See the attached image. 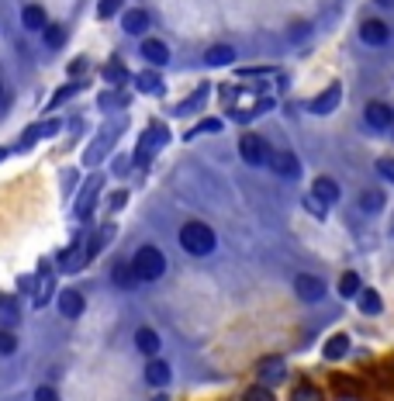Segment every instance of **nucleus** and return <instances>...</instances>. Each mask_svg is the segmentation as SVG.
<instances>
[{
  "instance_id": "nucleus-38",
  "label": "nucleus",
  "mask_w": 394,
  "mask_h": 401,
  "mask_svg": "<svg viewBox=\"0 0 394 401\" xmlns=\"http://www.w3.org/2000/svg\"><path fill=\"white\" fill-rule=\"evenodd\" d=\"M125 200H128V194H125V191H118V194L111 198V211H118V208L125 204Z\"/></svg>"
},
{
  "instance_id": "nucleus-14",
  "label": "nucleus",
  "mask_w": 394,
  "mask_h": 401,
  "mask_svg": "<svg viewBox=\"0 0 394 401\" xmlns=\"http://www.w3.org/2000/svg\"><path fill=\"white\" fill-rule=\"evenodd\" d=\"M284 377H287V367H284V360H274V357H270V360L260 363V381H263L267 388H270V384H280Z\"/></svg>"
},
{
  "instance_id": "nucleus-10",
  "label": "nucleus",
  "mask_w": 394,
  "mask_h": 401,
  "mask_svg": "<svg viewBox=\"0 0 394 401\" xmlns=\"http://www.w3.org/2000/svg\"><path fill=\"white\" fill-rule=\"evenodd\" d=\"M367 125H370L374 132H388V128L394 125V108L381 104V101H374V104L367 108Z\"/></svg>"
},
{
  "instance_id": "nucleus-21",
  "label": "nucleus",
  "mask_w": 394,
  "mask_h": 401,
  "mask_svg": "<svg viewBox=\"0 0 394 401\" xmlns=\"http://www.w3.org/2000/svg\"><path fill=\"white\" fill-rule=\"evenodd\" d=\"M135 346H139V353L153 357V353H159V336L153 329H139V332H135Z\"/></svg>"
},
{
  "instance_id": "nucleus-28",
  "label": "nucleus",
  "mask_w": 394,
  "mask_h": 401,
  "mask_svg": "<svg viewBox=\"0 0 394 401\" xmlns=\"http://www.w3.org/2000/svg\"><path fill=\"white\" fill-rule=\"evenodd\" d=\"M63 42H66V32H63L59 25H45V45H49V49H59Z\"/></svg>"
},
{
  "instance_id": "nucleus-24",
  "label": "nucleus",
  "mask_w": 394,
  "mask_h": 401,
  "mask_svg": "<svg viewBox=\"0 0 394 401\" xmlns=\"http://www.w3.org/2000/svg\"><path fill=\"white\" fill-rule=\"evenodd\" d=\"M360 291H363V281H360V274L346 270V274L339 277V294H343V298H356Z\"/></svg>"
},
{
  "instance_id": "nucleus-16",
  "label": "nucleus",
  "mask_w": 394,
  "mask_h": 401,
  "mask_svg": "<svg viewBox=\"0 0 394 401\" xmlns=\"http://www.w3.org/2000/svg\"><path fill=\"white\" fill-rule=\"evenodd\" d=\"M346 353H350V336H346V332H336V336L325 343V350H322L325 360H343Z\"/></svg>"
},
{
  "instance_id": "nucleus-31",
  "label": "nucleus",
  "mask_w": 394,
  "mask_h": 401,
  "mask_svg": "<svg viewBox=\"0 0 394 401\" xmlns=\"http://www.w3.org/2000/svg\"><path fill=\"white\" fill-rule=\"evenodd\" d=\"M104 80H108V83H125V80H128V70H125L121 63H111V66L104 70Z\"/></svg>"
},
{
  "instance_id": "nucleus-12",
  "label": "nucleus",
  "mask_w": 394,
  "mask_h": 401,
  "mask_svg": "<svg viewBox=\"0 0 394 401\" xmlns=\"http://www.w3.org/2000/svg\"><path fill=\"white\" fill-rule=\"evenodd\" d=\"M142 59L153 63V66H166V63H170V49L159 39H146L142 42Z\"/></svg>"
},
{
  "instance_id": "nucleus-42",
  "label": "nucleus",
  "mask_w": 394,
  "mask_h": 401,
  "mask_svg": "<svg viewBox=\"0 0 394 401\" xmlns=\"http://www.w3.org/2000/svg\"><path fill=\"white\" fill-rule=\"evenodd\" d=\"M0 94H4V80H0Z\"/></svg>"
},
{
  "instance_id": "nucleus-17",
  "label": "nucleus",
  "mask_w": 394,
  "mask_h": 401,
  "mask_svg": "<svg viewBox=\"0 0 394 401\" xmlns=\"http://www.w3.org/2000/svg\"><path fill=\"white\" fill-rule=\"evenodd\" d=\"M170 377H173V370H170V363L153 360V363H149V367H146V381H149L153 388H166V384H170Z\"/></svg>"
},
{
  "instance_id": "nucleus-1",
  "label": "nucleus",
  "mask_w": 394,
  "mask_h": 401,
  "mask_svg": "<svg viewBox=\"0 0 394 401\" xmlns=\"http://www.w3.org/2000/svg\"><path fill=\"white\" fill-rule=\"evenodd\" d=\"M132 270H135L139 284L159 281V277L166 274V256L159 253L156 246H142V249L132 256Z\"/></svg>"
},
{
  "instance_id": "nucleus-35",
  "label": "nucleus",
  "mask_w": 394,
  "mask_h": 401,
  "mask_svg": "<svg viewBox=\"0 0 394 401\" xmlns=\"http://www.w3.org/2000/svg\"><path fill=\"white\" fill-rule=\"evenodd\" d=\"M377 173H384V177L394 184V160L391 156H381V160H377Z\"/></svg>"
},
{
  "instance_id": "nucleus-30",
  "label": "nucleus",
  "mask_w": 394,
  "mask_h": 401,
  "mask_svg": "<svg viewBox=\"0 0 394 401\" xmlns=\"http://www.w3.org/2000/svg\"><path fill=\"white\" fill-rule=\"evenodd\" d=\"M14 350H18V336H14L11 329H0V353H4V357H11Z\"/></svg>"
},
{
  "instance_id": "nucleus-8",
  "label": "nucleus",
  "mask_w": 394,
  "mask_h": 401,
  "mask_svg": "<svg viewBox=\"0 0 394 401\" xmlns=\"http://www.w3.org/2000/svg\"><path fill=\"white\" fill-rule=\"evenodd\" d=\"M56 305H59V312L66 315V319H77L83 315V308H87V301H83V294L73 291V287H66V291H59V298H56Z\"/></svg>"
},
{
  "instance_id": "nucleus-20",
  "label": "nucleus",
  "mask_w": 394,
  "mask_h": 401,
  "mask_svg": "<svg viewBox=\"0 0 394 401\" xmlns=\"http://www.w3.org/2000/svg\"><path fill=\"white\" fill-rule=\"evenodd\" d=\"M49 298H52V267L49 263H42L39 270V291H35V305H49Z\"/></svg>"
},
{
  "instance_id": "nucleus-37",
  "label": "nucleus",
  "mask_w": 394,
  "mask_h": 401,
  "mask_svg": "<svg viewBox=\"0 0 394 401\" xmlns=\"http://www.w3.org/2000/svg\"><path fill=\"white\" fill-rule=\"evenodd\" d=\"M305 208H312V215H318V218L325 215V204H322V200H315V198H305Z\"/></svg>"
},
{
  "instance_id": "nucleus-34",
  "label": "nucleus",
  "mask_w": 394,
  "mask_h": 401,
  "mask_svg": "<svg viewBox=\"0 0 394 401\" xmlns=\"http://www.w3.org/2000/svg\"><path fill=\"white\" fill-rule=\"evenodd\" d=\"M35 401H59V391L52 384H42L39 391H35Z\"/></svg>"
},
{
  "instance_id": "nucleus-15",
  "label": "nucleus",
  "mask_w": 394,
  "mask_h": 401,
  "mask_svg": "<svg viewBox=\"0 0 394 401\" xmlns=\"http://www.w3.org/2000/svg\"><path fill=\"white\" fill-rule=\"evenodd\" d=\"M356 305H360V312H363V315H381V312H384L381 294H377V291H370V287H363V291L356 294Z\"/></svg>"
},
{
  "instance_id": "nucleus-19",
  "label": "nucleus",
  "mask_w": 394,
  "mask_h": 401,
  "mask_svg": "<svg viewBox=\"0 0 394 401\" xmlns=\"http://www.w3.org/2000/svg\"><path fill=\"white\" fill-rule=\"evenodd\" d=\"M236 59V49L232 45H211L208 52H204V63L208 66H229Z\"/></svg>"
},
{
  "instance_id": "nucleus-36",
  "label": "nucleus",
  "mask_w": 394,
  "mask_h": 401,
  "mask_svg": "<svg viewBox=\"0 0 394 401\" xmlns=\"http://www.w3.org/2000/svg\"><path fill=\"white\" fill-rule=\"evenodd\" d=\"M201 132H218V121H201L197 128H191V132H187V139H197Z\"/></svg>"
},
{
  "instance_id": "nucleus-4",
  "label": "nucleus",
  "mask_w": 394,
  "mask_h": 401,
  "mask_svg": "<svg viewBox=\"0 0 394 401\" xmlns=\"http://www.w3.org/2000/svg\"><path fill=\"white\" fill-rule=\"evenodd\" d=\"M239 153H242V160L249 163V166H263V163H270V149H267V142H263L260 135H242Z\"/></svg>"
},
{
  "instance_id": "nucleus-22",
  "label": "nucleus",
  "mask_w": 394,
  "mask_h": 401,
  "mask_svg": "<svg viewBox=\"0 0 394 401\" xmlns=\"http://www.w3.org/2000/svg\"><path fill=\"white\" fill-rule=\"evenodd\" d=\"M21 25H25L28 32H39V28H45V11H42L39 4H28V7L21 11Z\"/></svg>"
},
{
  "instance_id": "nucleus-5",
  "label": "nucleus",
  "mask_w": 394,
  "mask_h": 401,
  "mask_svg": "<svg viewBox=\"0 0 394 401\" xmlns=\"http://www.w3.org/2000/svg\"><path fill=\"white\" fill-rule=\"evenodd\" d=\"M339 101H343V87L332 83V87H325V90L318 94L315 101H308V111H312V115H329V111L339 108Z\"/></svg>"
},
{
  "instance_id": "nucleus-40",
  "label": "nucleus",
  "mask_w": 394,
  "mask_h": 401,
  "mask_svg": "<svg viewBox=\"0 0 394 401\" xmlns=\"http://www.w3.org/2000/svg\"><path fill=\"white\" fill-rule=\"evenodd\" d=\"M4 160H7V149H0V163H4Z\"/></svg>"
},
{
  "instance_id": "nucleus-2",
  "label": "nucleus",
  "mask_w": 394,
  "mask_h": 401,
  "mask_svg": "<svg viewBox=\"0 0 394 401\" xmlns=\"http://www.w3.org/2000/svg\"><path fill=\"white\" fill-rule=\"evenodd\" d=\"M180 246L191 253V256H208L215 249V232L204 225V222H187L180 229Z\"/></svg>"
},
{
  "instance_id": "nucleus-18",
  "label": "nucleus",
  "mask_w": 394,
  "mask_h": 401,
  "mask_svg": "<svg viewBox=\"0 0 394 401\" xmlns=\"http://www.w3.org/2000/svg\"><path fill=\"white\" fill-rule=\"evenodd\" d=\"M121 28H125L128 35H142V32L149 28V14H146V11H128V14L121 18Z\"/></svg>"
},
{
  "instance_id": "nucleus-39",
  "label": "nucleus",
  "mask_w": 394,
  "mask_h": 401,
  "mask_svg": "<svg viewBox=\"0 0 394 401\" xmlns=\"http://www.w3.org/2000/svg\"><path fill=\"white\" fill-rule=\"evenodd\" d=\"M153 401H170V395H156V398H153Z\"/></svg>"
},
{
  "instance_id": "nucleus-41",
  "label": "nucleus",
  "mask_w": 394,
  "mask_h": 401,
  "mask_svg": "<svg viewBox=\"0 0 394 401\" xmlns=\"http://www.w3.org/2000/svg\"><path fill=\"white\" fill-rule=\"evenodd\" d=\"M381 4H394V0H381Z\"/></svg>"
},
{
  "instance_id": "nucleus-7",
  "label": "nucleus",
  "mask_w": 394,
  "mask_h": 401,
  "mask_svg": "<svg viewBox=\"0 0 394 401\" xmlns=\"http://www.w3.org/2000/svg\"><path fill=\"white\" fill-rule=\"evenodd\" d=\"M270 166H274V173H280L284 180H298L301 177V163L294 153H287V149H280L277 156H270Z\"/></svg>"
},
{
  "instance_id": "nucleus-27",
  "label": "nucleus",
  "mask_w": 394,
  "mask_h": 401,
  "mask_svg": "<svg viewBox=\"0 0 394 401\" xmlns=\"http://www.w3.org/2000/svg\"><path fill=\"white\" fill-rule=\"evenodd\" d=\"M242 401H277V398H274V391H270L267 384H253V388H246Z\"/></svg>"
},
{
  "instance_id": "nucleus-32",
  "label": "nucleus",
  "mask_w": 394,
  "mask_h": 401,
  "mask_svg": "<svg viewBox=\"0 0 394 401\" xmlns=\"http://www.w3.org/2000/svg\"><path fill=\"white\" fill-rule=\"evenodd\" d=\"M121 4H125V0H101V4H97V18H111Z\"/></svg>"
},
{
  "instance_id": "nucleus-33",
  "label": "nucleus",
  "mask_w": 394,
  "mask_h": 401,
  "mask_svg": "<svg viewBox=\"0 0 394 401\" xmlns=\"http://www.w3.org/2000/svg\"><path fill=\"white\" fill-rule=\"evenodd\" d=\"M80 90V83H70V87H63V90H59V94H56V97H52V104H49V108H59V104H63V101H66V97H73V94H77Z\"/></svg>"
},
{
  "instance_id": "nucleus-13",
  "label": "nucleus",
  "mask_w": 394,
  "mask_h": 401,
  "mask_svg": "<svg viewBox=\"0 0 394 401\" xmlns=\"http://www.w3.org/2000/svg\"><path fill=\"white\" fill-rule=\"evenodd\" d=\"M56 132H59V118L42 121V125H35V128H28V132L21 135V146L28 149V146H35L39 139H45V135H56Z\"/></svg>"
},
{
  "instance_id": "nucleus-6",
  "label": "nucleus",
  "mask_w": 394,
  "mask_h": 401,
  "mask_svg": "<svg viewBox=\"0 0 394 401\" xmlns=\"http://www.w3.org/2000/svg\"><path fill=\"white\" fill-rule=\"evenodd\" d=\"M294 291H298L301 301H322V298H325V281L315 277V274H298Z\"/></svg>"
},
{
  "instance_id": "nucleus-29",
  "label": "nucleus",
  "mask_w": 394,
  "mask_h": 401,
  "mask_svg": "<svg viewBox=\"0 0 394 401\" xmlns=\"http://www.w3.org/2000/svg\"><path fill=\"white\" fill-rule=\"evenodd\" d=\"M294 401H325V398H322V391L312 388V384H298L294 388Z\"/></svg>"
},
{
  "instance_id": "nucleus-26",
  "label": "nucleus",
  "mask_w": 394,
  "mask_h": 401,
  "mask_svg": "<svg viewBox=\"0 0 394 401\" xmlns=\"http://www.w3.org/2000/svg\"><path fill=\"white\" fill-rule=\"evenodd\" d=\"M135 87L146 90V94H163V80H159L156 73H139V77H135Z\"/></svg>"
},
{
  "instance_id": "nucleus-9",
  "label": "nucleus",
  "mask_w": 394,
  "mask_h": 401,
  "mask_svg": "<svg viewBox=\"0 0 394 401\" xmlns=\"http://www.w3.org/2000/svg\"><path fill=\"white\" fill-rule=\"evenodd\" d=\"M312 198L322 200V204L329 208V204H336V200L343 198V187H339L332 177H318L315 184H312Z\"/></svg>"
},
{
  "instance_id": "nucleus-25",
  "label": "nucleus",
  "mask_w": 394,
  "mask_h": 401,
  "mask_svg": "<svg viewBox=\"0 0 394 401\" xmlns=\"http://www.w3.org/2000/svg\"><path fill=\"white\" fill-rule=\"evenodd\" d=\"M360 208H363V211H370V215H377V211L384 208V191H374V187H370V191H363V194H360Z\"/></svg>"
},
{
  "instance_id": "nucleus-11",
  "label": "nucleus",
  "mask_w": 394,
  "mask_h": 401,
  "mask_svg": "<svg viewBox=\"0 0 394 401\" xmlns=\"http://www.w3.org/2000/svg\"><path fill=\"white\" fill-rule=\"evenodd\" d=\"M360 39L367 42V45H384V42L391 39V28H388L384 21L370 18V21H363V25H360Z\"/></svg>"
},
{
  "instance_id": "nucleus-23",
  "label": "nucleus",
  "mask_w": 394,
  "mask_h": 401,
  "mask_svg": "<svg viewBox=\"0 0 394 401\" xmlns=\"http://www.w3.org/2000/svg\"><path fill=\"white\" fill-rule=\"evenodd\" d=\"M111 281L118 284V287H125V291H132V287L139 284V277H135L132 263H115V270H111Z\"/></svg>"
},
{
  "instance_id": "nucleus-3",
  "label": "nucleus",
  "mask_w": 394,
  "mask_h": 401,
  "mask_svg": "<svg viewBox=\"0 0 394 401\" xmlns=\"http://www.w3.org/2000/svg\"><path fill=\"white\" fill-rule=\"evenodd\" d=\"M166 142H170V132H166L163 125H153V128H149V132L142 135V142H139V153H135V163H142V166H146V163H149V156H153L156 149H163Z\"/></svg>"
}]
</instances>
